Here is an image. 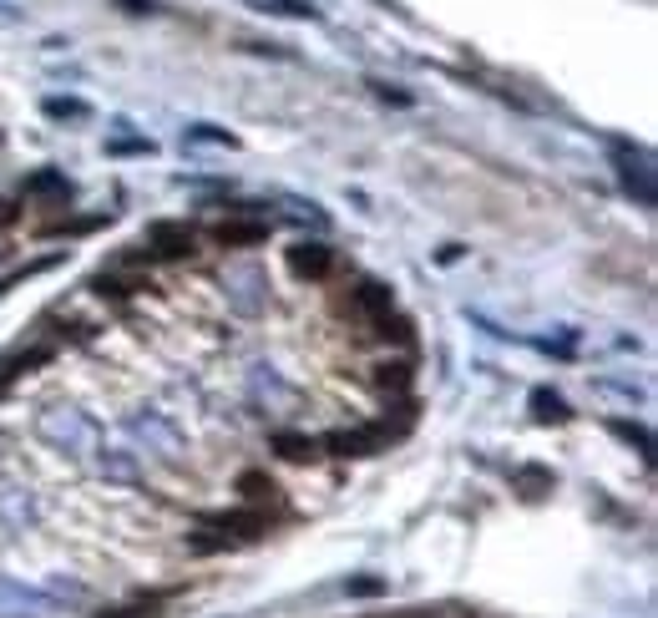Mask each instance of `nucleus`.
Returning <instances> with one entry per match:
<instances>
[{
	"label": "nucleus",
	"mask_w": 658,
	"mask_h": 618,
	"mask_svg": "<svg viewBox=\"0 0 658 618\" xmlns=\"http://www.w3.org/2000/svg\"><path fill=\"white\" fill-rule=\"evenodd\" d=\"M107 152H152V142H137V137H132V142H112Z\"/></svg>",
	"instance_id": "19"
},
{
	"label": "nucleus",
	"mask_w": 658,
	"mask_h": 618,
	"mask_svg": "<svg viewBox=\"0 0 658 618\" xmlns=\"http://www.w3.org/2000/svg\"><path fill=\"white\" fill-rule=\"evenodd\" d=\"M102 618H132V613H102Z\"/></svg>",
	"instance_id": "22"
},
{
	"label": "nucleus",
	"mask_w": 658,
	"mask_h": 618,
	"mask_svg": "<svg viewBox=\"0 0 658 618\" xmlns=\"http://www.w3.org/2000/svg\"><path fill=\"white\" fill-rule=\"evenodd\" d=\"M608 431H613V436H623V441H628V446H638V451H643V456H648V451H653V436H648V431H643V426H633V421H608Z\"/></svg>",
	"instance_id": "15"
},
{
	"label": "nucleus",
	"mask_w": 658,
	"mask_h": 618,
	"mask_svg": "<svg viewBox=\"0 0 658 618\" xmlns=\"http://www.w3.org/2000/svg\"><path fill=\"white\" fill-rule=\"evenodd\" d=\"M254 11H269V16H289V21H314L319 11L309 6V0H249Z\"/></svg>",
	"instance_id": "12"
},
{
	"label": "nucleus",
	"mask_w": 658,
	"mask_h": 618,
	"mask_svg": "<svg viewBox=\"0 0 658 618\" xmlns=\"http://www.w3.org/2000/svg\"><path fill=\"white\" fill-rule=\"evenodd\" d=\"M618 178H623V188H628L643 208H653V178H648V168H633L628 152H618Z\"/></svg>",
	"instance_id": "7"
},
{
	"label": "nucleus",
	"mask_w": 658,
	"mask_h": 618,
	"mask_svg": "<svg viewBox=\"0 0 658 618\" xmlns=\"http://www.w3.org/2000/svg\"><path fill=\"white\" fill-rule=\"evenodd\" d=\"M46 117H87V102H71V97H46Z\"/></svg>",
	"instance_id": "16"
},
{
	"label": "nucleus",
	"mask_w": 658,
	"mask_h": 618,
	"mask_svg": "<svg viewBox=\"0 0 658 618\" xmlns=\"http://www.w3.org/2000/svg\"><path fill=\"white\" fill-rule=\"evenodd\" d=\"M512 487H517L527 502H537V497H547V492L557 487V477H552L547 467H522V472L512 477Z\"/></svg>",
	"instance_id": "9"
},
{
	"label": "nucleus",
	"mask_w": 658,
	"mask_h": 618,
	"mask_svg": "<svg viewBox=\"0 0 658 618\" xmlns=\"http://www.w3.org/2000/svg\"><path fill=\"white\" fill-rule=\"evenodd\" d=\"M127 11H152V0H122Z\"/></svg>",
	"instance_id": "21"
},
{
	"label": "nucleus",
	"mask_w": 658,
	"mask_h": 618,
	"mask_svg": "<svg viewBox=\"0 0 658 618\" xmlns=\"http://www.w3.org/2000/svg\"><path fill=\"white\" fill-rule=\"evenodd\" d=\"M345 593H350V598H375V593H385V583H380V578H350Z\"/></svg>",
	"instance_id": "18"
},
{
	"label": "nucleus",
	"mask_w": 658,
	"mask_h": 618,
	"mask_svg": "<svg viewBox=\"0 0 658 618\" xmlns=\"http://www.w3.org/2000/svg\"><path fill=\"white\" fill-rule=\"evenodd\" d=\"M532 416L542 421V426H562L572 411H567V401L557 396V391H547V385H537V391H532Z\"/></svg>",
	"instance_id": "8"
},
{
	"label": "nucleus",
	"mask_w": 658,
	"mask_h": 618,
	"mask_svg": "<svg viewBox=\"0 0 658 618\" xmlns=\"http://www.w3.org/2000/svg\"><path fill=\"white\" fill-rule=\"evenodd\" d=\"M345 309H355V315H365V320H380V315H390V309H395V294H390L385 284L365 279V284H355V289H350Z\"/></svg>",
	"instance_id": "6"
},
{
	"label": "nucleus",
	"mask_w": 658,
	"mask_h": 618,
	"mask_svg": "<svg viewBox=\"0 0 658 618\" xmlns=\"http://www.w3.org/2000/svg\"><path fill=\"white\" fill-rule=\"evenodd\" d=\"M213 532H223L228 543H259V537L269 532V517L259 512V507H238V512H213V517H203Z\"/></svg>",
	"instance_id": "2"
},
{
	"label": "nucleus",
	"mask_w": 658,
	"mask_h": 618,
	"mask_svg": "<svg viewBox=\"0 0 658 618\" xmlns=\"http://www.w3.org/2000/svg\"><path fill=\"white\" fill-rule=\"evenodd\" d=\"M385 446H390V431H385V426H355V431H329V436H324V451H329V456H355V461L380 456Z\"/></svg>",
	"instance_id": "1"
},
{
	"label": "nucleus",
	"mask_w": 658,
	"mask_h": 618,
	"mask_svg": "<svg viewBox=\"0 0 658 618\" xmlns=\"http://www.w3.org/2000/svg\"><path fill=\"white\" fill-rule=\"evenodd\" d=\"M238 492H243V502H254V507H264V502H274V477L269 472H243L238 477Z\"/></svg>",
	"instance_id": "11"
},
{
	"label": "nucleus",
	"mask_w": 658,
	"mask_h": 618,
	"mask_svg": "<svg viewBox=\"0 0 658 618\" xmlns=\"http://www.w3.org/2000/svg\"><path fill=\"white\" fill-rule=\"evenodd\" d=\"M51 360V350L46 345H36V350H21V355H6L0 360V391H6V385L21 375V370H31V365H46Z\"/></svg>",
	"instance_id": "10"
},
{
	"label": "nucleus",
	"mask_w": 658,
	"mask_h": 618,
	"mask_svg": "<svg viewBox=\"0 0 658 618\" xmlns=\"http://www.w3.org/2000/svg\"><path fill=\"white\" fill-rule=\"evenodd\" d=\"M274 451H279L284 461H309V456L319 451V441H314V436H294V431H279V436H274Z\"/></svg>",
	"instance_id": "13"
},
{
	"label": "nucleus",
	"mask_w": 658,
	"mask_h": 618,
	"mask_svg": "<svg viewBox=\"0 0 658 618\" xmlns=\"http://www.w3.org/2000/svg\"><path fill=\"white\" fill-rule=\"evenodd\" d=\"M147 244H152V254H162V259H188V254H193V228L162 218V223L147 228Z\"/></svg>",
	"instance_id": "5"
},
{
	"label": "nucleus",
	"mask_w": 658,
	"mask_h": 618,
	"mask_svg": "<svg viewBox=\"0 0 658 618\" xmlns=\"http://www.w3.org/2000/svg\"><path fill=\"white\" fill-rule=\"evenodd\" d=\"M26 193H66V178L46 168V173H36V178L26 183Z\"/></svg>",
	"instance_id": "17"
},
{
	"label": "nucleus",
	"mask_w": 658,
	"mask_h": 618,
	"mask_svg": "<svg viewBox=\"0 0 658 618\" xmlns=\"http://www.w3.org/2000/svg\"><path fill=\"white\" fill-rule=\"evenodd\" d=\"M390 618H436L431 608H410V613H390Z\"/></svg>",
	"instance_id": "20"
},
{
	"label": "nucleus",
	"mask_w": 658,
	"mask_h": 618,
	"mask_svg": "<svg viewBox=\"0 0 658 618\" xmlns=\"http://www.w3.org/2000/svg\"><path fill=\"white\" fill-rule=\"evenodd\" d=\"M289 269H294L299 279H324L329 269H335V249L319 244V239H299V244L289 249Z\"/></svg>",
	"instance_id": "4"
},
{
	"label": "nucleus",
	"mask_w": 658,
	"mask_h": 618,
	"mask_svg": "<svg viewBox=\"0 0 658 618\" xmlns=\"http://www.w3.org/2000/svg\"><path fill=\"white\" fill-rule=\"evenodd\" d=\"M264 239H269L264 218H218L213 223V244H223V249H254Z\"/></svg>",
	"instance_id": "3"
},
{
	"label": "nucleus",
	"mask_w": 658,
	"mask_h": 618,
	"mask_svg": "<svg viewBox=\"0 0 658 618\" xmlns=\"http://www.w3.org/2000/svg\"><path fill=\"white\" fill-rule=\"evenodd\" d=\"M375 385H385V391H405V385H410V365H405V360L375 365Z\"/></svg>",
	"instance_id": "14"
}]
</instances>
